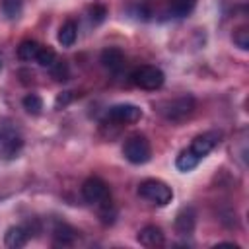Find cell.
Listing matches in <instances>:
<instances>
[{"instance_id": "24", "label": "cell", "mask_w": 249, "mask_h": 249, "mask_svg": "<svg viewBox=\"0 0 249 249\" xmlns=\"http://www.w3.org/2000/svg\"><path fill=\"white\" fill-rule=\"evenodd\" d=\"M70 99H72V97H70V91H64L62 95H58V97H56V107H58V109H60V105L64 107V105H66Z\"/></svg>"}, {"instance_id": "13", "label": "cell", "mask_w": 249, "mask_h": 249, "mask_svg": "<svg viewBox=\"0 0 249 249\" xmlns=\"http://www.w3.org/2000/svg\"><path fill=\"white\" fill-rule=\"evenodd\" d=\"M27 237H29V233L21 226H12V228H8V231L4 235V243H6V247L18 249L27 243Z\"/></svg>"}, {"instance_id": "5", "label": "cell", "mask_w": 249, "mask_h": 249, "mask_svg": "<svg viewBox=\"0 0 249 249\" xmlns=\"http://www.w3.org/2000/svg\"><path fill=\"white\" fill-rule=\"evenodd\" d=\"M132 82L142 88V89H158L163 86L165 82V76L160 68L156 66H150V64H144V66H138L134 72H132Z\"/></svg>"}, {"instance_id": "21", "label": "cell", "mask_w": 249, "mask_h": 249, "mask_svg": "<svg viewBox=\"0 0 249 249\" xmlns=\"http://www.w3.org/2000/svg\"><path fill=\"white\" fill-rule=\"evenodd\" d=\"M231 39H233V43H235L241 51H247V49H249V31H247V27L235 29L233 35H231Z\"/></svg>"}, {"instance_id": "6", "label": "cell", "mask_w": 249, "mask_h": 249, "mask_svg": "<svg viewBox=\"0 0 249 249\" xmlns=\"http://www.w3.org/2000/svg\"><path fill=\"white\" fill-rule=\"evenodd\" d=\"M107 119L117 124H132L142 119V109L132 103H119L107 111Z\"/></svg>"}, {"instance_id": "16", "label": "cell", "mask_w": 249, "mask_h": 249, "mask_svg": "<svg viewBox=\"0 0 249 249\" xmlns=\"http://www.w3.org/2000/svg\"><path fill=\"white\" fill-rule=\"evenodd\" d=\"M198 161H200V158H198V156H195V154L187 148V150H183V152L177 156L175 165H177V169H179V171H191V169H195V167L198 165Z\"/></svg>"}, {"instance_id": "9", "label": "cell", "mask_w": 249, "mask_h": 249, "mask_svg": "<svg viewBox=\"0 0 249 249\" xmlns=\"http://www.w3.org/2000/svg\"><path fill=\"white\" fill-rule=\"evenodd\" d=\"M138 243L144 247H161L165 243V235L158 226H144L138 235H136Z\"/></svg>"}, {"instance_id": "7", "label": "cell", "mask_w": 249, "mask_h": 249, "mask_svg": "<svg viewBox=\"0 0 249 249\" xmlns=\"http://www.w3.org/2000/svg\"><path fill=\"white\" fill-rule=\"evenodd\" d=\"M21 146H23V140H21V136H19L18 130H14L8 124L0 126V152H2V156L6 160L16 158L19 154Z\"/></svg>"}, {"instance_id": "25", "label": "cell", "mask_w": 249, "mask_h": 249, "mask_svg": "<svg viewBox=\"0 0 249 249\" xmlns=\"http://www.w3.org/2000/svg\"><path fill=\"white\" fill-rule=\"evenodd\" d=\"M0 68H2V62H0Z\"/></svg>"}, {"instance_id": "18", "label": "cell", "mask_w": 249, "mask_h": 249, "mask_svg": "<svg viewBox=\"0 0 249 249\" xmlns=\"http://www.w3.org/2000/svg\"><path fill=\"white\" fill-rule=\"evenodd\" d=\"M23 109L29 113V115H39L43 111V99L37 95V93H27L23 97Z\"/></svg>"}, {"instance_id": "3", "label": "cell", "mask_w": 249, "mask_h": 249, "mask_svg": "<svg viewBox=\"0 0 249 249\" xmlns=\"http://www.w3.org/2000/svg\"><path fill=\"white\" fill-rule=\"evenodd\" d=\"M123 154L124 158L130 161V163H146L150 158H152V148H150V142L146 136L142 134H132L124 140L123 144Z\"/></svg>"}, {"instance_id": "23", "label": "cell", "mask_w": 249, "mask_h": 249, "mask_svg": "<svg viewBox=\"0 0 249 249\" xmlns=\"http://www.w3.org/2000/svg\"><path fill=\"white\" fill-rule=\"evenodd\" d=\"M105 16H107L105 6H93V8H89V19H91L93 25L101 23V21L105 19Z\"/></svg>"}, {"instance_id": "14", "label": "cell", "mask_w": 249, "mask_h": 249, "mask_svg": "<svg viewBox=\"0 0 249 249\" xmlns=\"http://www.w3.org/2000/svg\"><path fill=\"white\" fill-rule=\"evenodd\" d=\"M76 37H78V25L74 19H68L60 25L58 29V43L62 47H72L76 43Z\"/></svg>"}, {"instance_id": "1", "label": "cell", "mask_w": 249, "mask_h": 249, "mask_svg": "<svg viewBox=\"0 0 249 249\" xmlns=\"http://www.w3.org/2000/svg\"><path fill=\"white\" fill-rule=\"evenodd\" d=\"M195 97L193 95H181L175 99H165V101H158L156 103V111L173 123H179L183 119H187L193 111H195Z\"/></svg>"}, {"instance_id": "2", "label": "cell", "mask_w": 249, "mask_h": 249, "mask_svg": "<svg viewBox=\"0 0 249 249\" xmlns=\"http://www.w3.org/2000/svg\"><path fill=\"white\" fill-rule=\"evenodd\" d=\"M138 195L158 206H165L171 202L173 198V191L167 183L160 181V179H146L138 185Z\"/></svg>"}, {"instance_id": "4", "label": "cell", "mask_w": 249, "mask_h": 249, "mask_svg": "<svg viewBox=\"0 0 249 249\" xmlns=\"http://www.w3.org/2000/svg\"><path fill=\"white\" fill-rule=\"evenodd\" d=\"M82 196H84L86 202L97 204V206H101V204H105V202L111 200L109 187H107V183H105L103 179H99V177H88V179L84 181V185H82Z\"/></svg>"}, {"instance_id": "20", "label": "cell", "mask_w": 249, "mask_h": 249, "mask_svg": "<svg viewBox=\"0 0 249 249\" xmlns=\"http://www.w3.org/2000/svg\"><path fill=\"white\" fill-rule=\"evenodd\" d=\"M41 66H51L54 60H56V54H54V51L51 49V47H43L41 45V49H39V53H37V58H35Z\"/></svg>"}, {"instance_id": "11", "label": "cell", "mask_w": 249, "mask_h": 249, "mask_svg": "<svg viewBox=\"0 0 249 249\" xmlns=\"http://www.w3.org/2000/svg\"><path fill=\"white\" fill-rule=\"evenodd\" d=\"M101 64L107 68V70H111V72H117L123 64H124V54H123V51L121 49H117V47H107L103 53H101Z\"/></svg>"}, {"instance_id": "19", "label": "cell", "mask_w": 249, "mask_h": 249, "mask_svg": "<svg viewBox=\"0 0 249 249\" xmlns=\"http://www.w3.org/2000/svg\"><path fill=\"white\" fill-rule=\"evenodd\" d=\"M2 12L10 19L18 18L21 14V0H2Z\"/></svg>"}, {"instance_id": "22", "label": "cell", "mask_w": 249, "mask_h": 249, "mask_svg": "<svg viewBox=\"0 0 249 249\" xmlns=\"http://www.w3.org/2000/svg\"><path fill=\"white\" fill-rule=\"evenodd\" d=\"M49 68H51V74L54 80H68V66L62 60H54Z\"/></svg>"}, {"instance_id": "8", "label": "cell", "mask_w": 249, "mask_h": 249, "mask_svg": "<svg viewBox=\"0 0 249 249\" xmlns=\"http://www.w3.org/2000/svg\"><path fill=\"white\" fill-rule=\"evenodd\" d=\"M220 142V132H216V130H210V132H204V134H198L195 140H193V144H191V152L195 154V156H198L200 160L206 156V154H210L214 148H216V144Z\"/></svg>"}, {"instance_id": "15", "label": "cell", "mask_w": 249, "mask_h": 249, "mask_svg": "<svg viewBox=\"0 0 249 249\" xmlns=\"http://www.w3.org/2000/svg\"><path fill=\"white\" fill-rule=\"evenodd\" d=\"M39 49H41V45H39L37 41H31V39L21 41L19 47H18V58L23 60V62H31V60L37 58Z\"/></svg>"}, {"instance_id": "17", "label": "cell", "mask_w": 249, "mask_h": 249, "mask_svg": "<svg viewBox=\"0 0 249 249\" xmlns=\"http://www.w3.org/2000/svg\"><path fill=\"white\" fill-rule=\"evenodd\" d=\"M196 0H169V12L175 18H185L193 12Z\"/></svg>"}, {"instance_id": "12", "label": "cell", "mask_w": 249, "mask_h": 249, "mask_svg": "<svg viewBox=\"0 0 249 249\" xmlns=\"http://www.w3.org/2000/svg\"><path fill=\"white\" fill-rule=\"evenodd\" d=\"M53 237H54V243L56 245H70L78 237V231L72 226H68L64 222H58L54 226V230H53Z\"/></svg>"}, {"instance_id": "10", "label": "cell", "mask_w": 249, "mask_h": 249, "mask_svg": "<svg viewBox=\"0 0 249 249\" xmlns=\"http://www.w3.org/2000/svg\"><path fill=\"white\" fill-rule=\"evenodd\" d=\"M195 222H196V214L193 206H185L179 210L177 218H175V231L179 235H187L195 230Z\"/></svg>"}]
</instances>
